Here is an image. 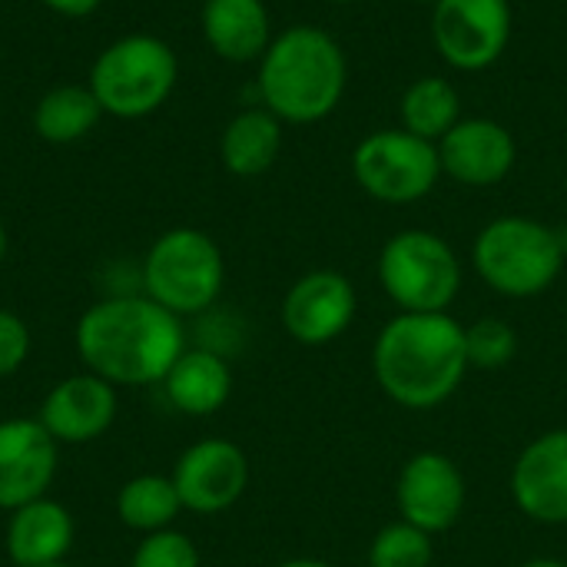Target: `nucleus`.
Wrapping results in <instances>:
<instances>
[{
  "mask_svg": "<svg viewBox=\"0 0 567 567\" xmlns=\"http://www.w3.org/2000/svg\"><path fill=\"white\" fill-rule=\"evenodd\" d=\"M379 282L399 312H449L462 292V262L432 229H402L379 252Z\"/></svg>",
  "mask_w": 567,
  "mask_h": 567,
  "instance_id": "7",
  "label": "nucleus"
},
{
  "mask_svg": "<svg viewBox=\"0 0 567 567\" xmlns=\"http://www.w3.org/2000/svg\"><path fill=\"white\" fill-rule=\"evenodd\" d=\"M120 412L116 385L93 372H73L60 379L40 402V425L53 435L56 445H90L103 439Z\"/></svg>",
  "mask_w": 567,
  "mask_h": 567,
  "instance_id": "13",
  "label": "nucleus"
},
{
  "mask_svg": "<svg viewBox=\"0 0 567 567\" xmlns=\"http://www.w3.org/2000/svg\"><path fill=\"white\" fill-rule=\"evenodd\" d=\"M276 567H336L332 561H322V558H289Z\"/></svg>",
  "mask_w": 567,
  "mask_h": 567,
  "instance_id": "29",
  "label": "nucleus"
},
{
  "mask_svg": "<svg viewBox=\"0 0 567 567\" xmlns=\"http://www.w3.org/2000/svg\"><path fill=\"white\" fill-rule=\"evenodd\" d=\"M169 405L183 415H216L233 395V369L216 349H186L159 382Z\"/></svg>",
  "mask_w": 567,
  "mask_h": 567,
  "instance_id": "19",
  "label": "nucleus"
},
{
  "mask_svg": "<svg viewBox=\"0 0 567 567\" xmlns=\"http://www.w3.org/2000/svg\"><path fill=\"white\" fill-rule=\"evenodd\" d=\"M422 3H435V0H422Z\"/></svg>",
  "mask_w": 567,
  "mask_h": 567,
  "instance_id": "35",
  "label": "nucleus"
},
{
  "mask_svg": "<svg viewBox=\"0 0 567 567\" xmlns=\"http://www.w3.org/2000/svg\"><path fill=\"white\" fill-rule=\"evenodd\" d=\"M558 236H561V249H565V262H567V226L565 229H558Z\"/></svg>",
  "mask_w": 567,
  "mask_h": 567,
  "instance_id": "32",
  "label": "nucleus"
},
{
  "mask_svg": "<svg viewBox=\"0 0 567 567\" xmlns=\"http://www.w3.org/2000/svg\"><path fill=\"white\" fill-rule=\"evenodd\" d=\"M282 153V120L266 106L236 113L219 136V159L233 176L252 179L276 166Z\"/></svg>",
  "mask_w": 567,
  "mask_h": 567,
  "instance_id": "20",
  "label": "nucleus"
},
{
  "mask_svg": "<svg viewBox=\"0 0 567 567\" xmlns=\"http://www.w3.org/2000/svg\"><path fill=\"white\" fill-rule=\"evenodd\" d=\"M203 37L209 50L229 63H252L272 43V20L262 0H206Z\"/></svg>",
  "mask_w": 567,
  "mask_h": 567,
  "instance_id": "18",
  "label": "nucleus"
},
{
  "mask_svg": "<svg viewBox=\"0 0 567 567\" xmlns=\"http://www.w3.org/2000/svg\"><path fill=\"white\" fill-rule=\"evenodd\" d=\"M60 445L40 419L0 422V512H17L43 498L56 478Z\"/></svg>",
  "mask_w": 567,
  "mask_h": 567,
  "instance_id": "15",
  "label": "nucleus"
},
{
  "mask_svg": "<svg viewBox=\"0 0 567 567\" xmlns=\"http://www.w3.org/2000/svg\"><path fill=\"white\" fill-rule=\"evenodd\" d=\"M7 558L13 567H43L66 561L76 542V522L70 508L50 495L10 512L7 522Z\"/></svg>",
  "mask_w": 567,
  "mask_h": 567,
  "instance_id": "17",
  "label": "nucleus"
},
{
  "mask_svg": "<svg viewBox=\"0 0 567 567\" xmlns=\"http://www.w3.org/2000/svg\"><path fill=\"white\" fill-rule=\"evenodd\" d=\"M43 7H50L60 17H90L103 0H40Z\"/></svg>",
  "mask_w": 567,
  "mask_h": 567,
  "instance_id": "28",
  "label": "nucleus"
},
{
  "mask_svg": "<svg viewBox=\"0 0 567 567\" xmlns=\"http://www.w3.org/2000/svg\"><path fill=\"white\" fill-rule=\"evenodd\" d=\"M512 498L538 525H567V429L528 442L512 468Z\"/></svg>",
  "mask_w": 567,
  "mask_h": 567,
  "instance_id": "16",
  "label": "nucleus"
},
{
  "mask_svg": "<svg viewBox=\"0 0 567 567\" xmlns=\"http://www.w3.org/2000/svg\"><path fill=\"white\" fill-rule=\"evenodd\" d=\"M256 83L269 113H276L282 123L306 126L326 120L342 103L349 60L329 30L296 23L272 37L259 60Z\"/></svg>",
  "mask_w": 567,
  "mask_h": 567,
  "instance_id": "3",
  "label": "nucleus"
},
{
  "mask_svg": "<svg viewBox=\"0 0 567 567\" xmlns=\"http://www.w3.org/2000/svg\"><path fill=\"white\" fill-rule=\"evenodd\" d=\"M179 515H183V502L169 475H153V472L133 475L116 492V518L123 528L136 535L166 532L176 525Z\"/></svg>",
  "mask_w": 567,
  "mask_h": 567,
  "instance_id": "23",
  "label": "nucleus"
},
{
  "mask_svg": "<svg viewBox=\"0 0 567 567\" xmlns=\"http://www.w3.org/2000/svg\"><path fill=\"white\" fill-rule=\"evenodd\" d=\"M103 116L100 100L93 96L90 86H76V83H60L53 90H47L37 106H33V130L43 143H76L83 136H90L96 130Z\"/></svg>",
  "mask_w": 567,
  "mask_h": 567,
  "instance_id": "21",
  "label": "nucleus"
},
{
  "mask_svg": "<svg viewBox=\"0 0 567 567\" xmlns=\"http://www.w3.org/2000/svg\"><path fill=\"white\" fill-rule=\"evenodd\" d=\"M143 296L173 316H203L216 306L226 282V259L219 243L193 226H176L156 236L140 269Z\"/></svg>",
  "mask_w": 567,
  "mask_h": 567,
  "instance_id": "5",
  "label": "nucleus"
},
{
  "mask_svg": "<svg viewBox=\"0 0 567 567\" xmlns=\"http://www.w3.org/2000/svg\"><path fill=\"white\" fill-rule=\"evenodd\" d=\"M462 120V93L445 76H419L405 86L399 100V126L439 143Z\"/></svg>",
  "mask_w": 567,
  "mask_h": 567,
  "instance_id": "22",
  "label": "nucleus"
},
{
  "mask_svg": "<svg viewBox=\"0 0 567 567\" xmlns=\"http://www.w3.org/2000/svg\"><path fill=\"white\" fill-rule=\"evenodd\" d=\"M3 256H7V226L0 219V262H3Z\"/></svg>",
  "mask_w": 567,
  "mask_h": 567,
  "instance_id": "31",
  "label": "nucleus"
},
{
  "mask_svg": "<svg viewBox=\"0 0 567 567\" xmlns=\"http://www.w3.org/2000/svg\"><path fill=\"white\" fill-rule=\"evenodd\" d=\"M359 312V296L349 276L336 269H312L296 279L282 299V329L299 346H326L346 336Z\"/></svg>",
  "mask_w": 567,
  "mask_h": 567,
  "instance_id": "12",
  "label": "nucleus"
},
{
  "mask_svg": "<svg viewBox=\"0 0 567 567\" xmlns=\"http://www.w3.org/2000/svg\"><path fill=\"white\" fill-rule=\"evenodd\" d=\"M179 80L173 47L153 33H126L100 50L90 66V90L103 113L116 120H140L156 113Z\"/></svg>",
  "mask_w": 567,
  "mask_h": 567,
  "instance_id": "6",
  "label": "nucleus"
},
{
  "mask_svg": "<svg viewBox=\"0 0 567 567\" xmlns=\"http://www.w3.org/2000/svg\"><path fill=\"white\" fill-rule=\"evenodd\" d=\"M522 567H567V561H561V558H532Z\"/></svg>",
  "mask_w": 567,
  "mask_h": 567,
  "instance_id": "30",
  "label": "nucleus"
},
{
  "mask_svg": "<svg viewBox=\"0 0 567 567\" xmlns=\"http://www.w3.org/2000/svg\"><path fill=\"white\" fill-rule=\"evenodd\" d=\"M465 326L449 312H399L372 346V375L402 409L445 405L465 382Z\"/></svg>",
  "mask_w": 567,
  "mask_h": 567,
  "instance_id": "2",
  "label": "nucleus"
},
{
  "mask_svg": "<svg viewBox=\"0 0 567 567\" xmlns=\"http://www.w3.org/2000/svg\"><path fill=\"white\" fill-rule=\"evenodd\" d=\"M43 567H73V565H66V561H60V565H43Z\"/></svg>",
  "mask_w": 567,
  "mask_h": 567,
  "instance_id": "34",
  "label": "nucleus"
},
{
  "mask_svg": "<svg viewBox=\"0 0 567 567\" xmlns=\"http://www.w3.org/2000/svg\"><path fill=\"white\" fill-rule=\"evenodd\" d=\"M465 352H468V369L495 372V369H505L518 355V336L505 319L485 316L465 326Z\"/></svg>",
  "mask_w": 567,
  "mask_h": 567,
  "instance_id": "25",
  "label": "nucleus"
},
{
  "mask_svg": "<svg viewBox=\"0 0 567 567\" xmlns=\"http://www.w3.org/2000/svg\"><path fill=\"white\" fill-rule=\"evenodd\" d=\"M73 346L86 372L116 389H146L166 379L186 352L183 319L150 296L123 292L93 302L73 329Z\"/></svg>",
  "mask_w": 567,
  "mask_h": 567,
  "instance_id": "1",
  "label": "nucleus"
},
{
  "mask_svg": "<svg viewBox=\"0 0 567 567\" xmlns=\"http://www.w3.org/2000/svg\"><path fill=\"white\" fill-rule=\"evenodd\" d=\"M329 3H342L346 7V3H359V0H329Z\"/></svg>",
  "mask_w": 567,
  "mask_h": 567,
  "instance_id": "33",
  "label": "nucleus"
},
{
  "mask_svg": "<svg viewBox=\"0 0 567 567\" xmlns=\"http://www.w3.org/2000/svg\"><path fill=\"white\" fill-rule=\"evenodd\" d=\"M435 538L409 522L385 525L369 545V567H432Z\"/></svg>",
  "mask_w": 567,
  "mask_h": 567,
  "instance_id": "24",
  "label": "nucleus"
},
{
  "mask_svg": "<svg viewBox=\"0 0 567 567\" xmlns=\"http://www.w3.org/2000/svg\"><path fill=\"white\" fill-rule=\"evenodd\" d=\"M183 512L189 515H223L249 488V458L229 439L193 442L169 472Z\"/></svg>",
  "mask_w": 567,
  "mask_h": 567,
  "instance_id": "10",
  "label": "nucleus"
},
{
  "mask_svg": "<svg viewBox=\"0 0 567 567\" xmlns=\"http://www.w3.org/2000/svg\"><path fill=\"white\" fill-rule=\"evenodd\" d=\"M27 359H30V329H27V322L17 312L0 309V379L23 369Z\"/></svg>",
  "mask_w": 567,
  "mask_h": 567,
  "instance_id": "27",
  "label": "nucleus"
},
{
  "mask_svg": "<svg viewBox=\"0 0 567 567\" xmlns=\"http://www.w3.org/2000/svg\"><path fill=\"white\" fill-rule=\"evenodd\" d=\"M442 176L462 186L488 189L508 179L518 159V143L512 130L492 116H462L439 143Z\"/></svg>",
  "mask_w": 567,
  "mask_h": 567,
  "instance_id": "14",
  "label": "nucleus"
},
{
  "mask_svg": "<svg viewBox=\"0 0 567 567\" xmlns=\"http://www.w3.org/2000/svg\"><path fill=\"white\" fill-rule=\"evenodd\" d=\"M472 266L498 296L532 299L558 282L567 262L558 229L532 216H498L475 236Z\"/></svg>",
  "mask_w": 567,
  "mask_h": 567,
  "instance_id": "4",
  "label": "nucleus"
},
{
  "mask_svg": "<svg viewBox=\"0 0 567 567\" xmlns=\"http://www.w3.org/2000/svg\"><path fill=\"white\" fill-rule=\"evenodd\" d=\"M465 475L462 468L442 452H419L412 455L395 482V508L399 518L435 535H445L458 525L465 512Z\"/></svg>",
  "mask_w": 567,
  "mask_h": 567,
  "instance_id": "11",
  "label": "nucleus"
},
{
  "mask_svg": "<svg viewBox=\"0 0 567 567\" xmlns=\"http://www.w3.org/2000/svg\"><path fill=\"white\" fill-rule=\"evenodd\" d=\"M352 176L372 199L409 206L425 199L442 179L439 146L402 130H375L352 150Z\"/></svg>",
  "mask_w": 567,
  "mask_h": 567,
  "instance_id": "8",
  "label": "nucleus"
},
{
  "mask_svg": "<svg viewBox=\"0 0 567 567\" xmlns=\"http://www.w3.org/2000/svg\"><path fill=\"white\" fill-rule=\"evenodd\" d=\"M512 0H435L432 43L458 73H478L502 60L512 43Z\"/></svg>",
  "mask_w": 567,
  "mask_h": 567,
  "instance_id": "9",
  "label": "nucleus"
},
{
  "mask_svg": "<svg viewBox=\"0 0 567 567\" xmlns=\"http://www.w3.org/2000/svg\"><path fill=\"white\" fill-rule=\"evenodd\" d=\"M199 551L193 545L189 535L176 532V528H166V532H153V535H143L130 567H199Z\"/></svg>",
  "mask_w": 567,
  "mask_h": 567,
  "instance_id": "26",
  "label": "nucleus"
}]
</instances>
